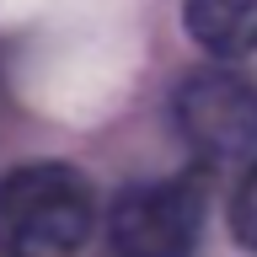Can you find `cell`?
Instances as JSON below:
<instances>
[{
  "instance_id": "cell-3",
  "label": "cell",
  "mask_w": 257,
  "mask_h": 257,
  "mask_svg": "<svg viewBox=\"0 0 257 257\" xmlns=\"http://www.w3.org/2000/svg\"><path fill=\"white\" fill-rule=\"evenodd\" d=\"M172 118L204 161H236L257 150V80L225 64L193 70L172 96Z\"/></svg>"
},
{
  "instance_id": "cell-4",
  "label": "cell",
  "mask_w": 257,
  "mask_h": 257,
  "mask_svg": "<svg viewBox=\"0 0 257 257\" xmlns=\"http://www.w3.org/2000/svg\"><path fill=\"white\" fill-rule=\"evenodd\" d=\"M188 38L214 59H246L257 48V0H188Z\"/></svg>"
},
{
  "instance_id": "cell-1",
  "label": "cell",
  "mask_w": 257,
  "mask_h": 257,
  "mask_svg": "<svg viewBox=\"0 0 257 257\" xmlns=\"http://www.w3.org/2000/svg\"><path fill=\"white\" fill-rule=\"evenodd\" d=\"M91 188L64 161H27L0 177V257H80Z\"/></svg>"
},
{
  "instance_id": "cell-5",
  "label": "cell",
  "mask_w": 257,
  "mask_h": 257,
  "mask_svg": "<svg viewBox=\"0 0 257 257\" xmlns=\"http://www.w3.org/2000/svg\"><path fill=\"white\" fill-rule=\"evenodd\" d=\"M230 236H236V246L257 252V161L246 166L236 198H230Z\"/></svg>"
},
{
  "instance_id": "cell-2",
  "label": "cell",
  "mask_w": 257,
  "mask_h": 257,
  "mask_svg": "<svg viewBox=\"0 0 257 257\" xmlns=\"http://www.w3.org/2000/svg\"><path fill=\"white\" fill-rule=\"evenodd\" d=\"M204 209L209 188L198 172L123 188L112 204V257H193Z\"/></svg>"
}]
</instances>
